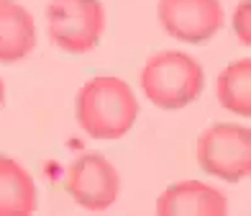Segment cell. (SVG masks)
Returning a JSON list of instances; mask_svg holds the SVG:
<instances>
[{"mask_svg": "<svg viewBox=\"0 0 251 216\" xmlns=\"http://www.w3.org/2000/svg\"><path fill=\"white\" fill-rule=\"evenodd\" d=\"M77 123L93 139H121L131 131L139 116V100L131 85L113 75L87 80L75 100Z\"/></svg>", "mask_w": 251, "mask_h": 216, "instance_id": "cell-1", "label": "cell"}, {"mask_svg": "<svg viewBox=\"0 0 251 216\" xmlns=\"http://www.w3.org/2000/svg\"><path fill=\"white\" fill-rule=\"evenodd\" d=\"M139 83L156 108L177 111L198 100L205 88V72L185 52H156L144 62Z\"/></svg>", "mask_w": 251, "mask_h": 216, "instance_id": "cell-2", "label": "cell"}, {"mask_svg": "<svg viewBox=\"0 0 251 216\" xmlns=\"http://www.w3.org/2000/svg\"><path fill=\"white\" fill-rule=\"evenodd\" d=\"M49 39L67 54H87L105 33L100 0H51L47 8Z\"/></svg>", "mask_w": 251, "mask_h": 216, "instance_id": "cell-3", "label": "cell"}, {"mask_svg": "<svg viewBox=\"0 0 251 216\" xmlns=\"http://www.w3.org/2000/svg\"><path fill=\"white\" fill-rule=\"evenodd\" d=\"M198 162L221 180H244L251 173V131L241 123H213L198 139Z\"/></svg>", "mask_w": 251, "mask_h": 216, "instance_id": "cell-4", "label": "cell"}, {"mask_svg": "<svg viewBox=\"0 0 251 216\" xmlns=\"http://www.w3.org/2000/svg\"><path fill=\"white\" fill-rule=\"evenodd\" d=\"M64 188L77 206L87 211H105L118 198L121 178L108 157L98 152H85L67 167Z\"/></svg>", "mask_w": 251, "mask_h": 216, "instance_id": "cell-5", "label": "cell"}, {"mask_svg": "<svg viewBox=\"0 0 251 216\" xmlns=\"http://www.w3.org/2000/svg\"><path fill=\"white\" fill-rule=\"evenodd\" d=\"M156 16L169 36L185 44H202L223 29L221 0H159Z\"/></svg>", "mask_w": 251, "mask_h": 216, "instance_id": "cell-6", "label": "cell"}, {"mask_svg": "<svg viewBox=\"0 0 251 216\" xmlns=\"http://www.w3.org/2000/svg\"><path fill=\"white\" fill-rule=\"evenodd\" d=\"M156 214L177 216V214H205V216H223L228 214L226 196L208 183L200 180H179L164 188L156 201Z\"/></svg>", "mask_w": 251, "mask_h": 216, "instance_id": "cell-7", "label": "cell"}, {"mask_svg": "<svg viewBox=\"0 0 251 216\" xmlns=\"http://www.w3.org/2000/svg\"><path fill=\"white\" fill-rule=\"evenodd\" d=\"M36 47V24L31 13L13 0L0 3V62H18Z\"/></svg>", "mask_w": 251, "mask_h": 216, "instance_id": "cell-8", "label": "cell"}, {"mask_svg": "<svg viewBox=\"0 0 251 216\" xmlns=\"http://www.w3.org/2000/svg\"><path fill=\"white\" fill-rule=\"evenodd\" d=\"M36 211V185L18 160L0 154V216H28Z\"/></svg>", "mask_w": 251, "mask_h": 216, "instance_id": "cell-9", "label": "cell"}, {"mask_svg": "<svg viewBox=\"0 0 251 216\" xmlns=\"http://www.w3.org/2000/svg\"><path fill=\"white\" fill-rule=\"evenodd\" d=\"M218 103L236 113V116H251V60H236L218 75Z\"/></svg>", "mask_w": 251, "mask_h": 216, "instance_id": "cell-10", "label": "cell"}, {"mask_svg": "<svg viewBox=\"0 0 251 216\" xmlns=\"http://www.w3.org/2000/svg\"><path fill=\"white\" fill-rule=\"evenodd\" d=\"M233 31H236V39L249 47L251 44V3L249 0H241L233 13Z\"/></svg>", "mask_w": 251, "mask_h": 216, "instance_id": "cell-11", "label": "cell"}, {"mask_svg": "<svg viewBox=\"0 0 251 216\" xmlns=\"http://www.w3.org/2000/svg\"><path fill=\"white\" fill-rule=\"evenodd\" d=\"M3 100H5V85H3V80H0V106H3Z\"/></svg>", "mask_w": 251, "mask_h": 216, "instance_id": "cell-12", "label": "cell"}, {"mask_svg": "<svg viewBox=\"0 0 251 216\" xmlns=\"http://www.w3.org/2000/svg\"><path fill=\"white\" fill-rule=\"evenodd\" d=\"M0 3H3V0H0Z\"/></svg>", "mask_w": 251, "mask_h": 216, "instance_id": "cell-13", "label": "cell"}]
</instances>
